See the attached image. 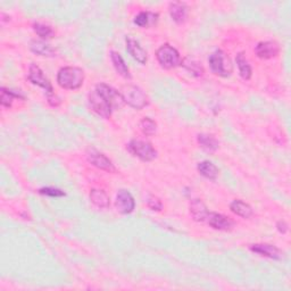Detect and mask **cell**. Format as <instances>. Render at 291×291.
<instances>
[{"instance_id": "cell-3", "label": "cell", "mask_w": 291, "mask_h": 291, "mask_svg": "<svg viewBox=\"0 0 291 291\" xmlns=\"http://www.w3.org/2000/svg\"><path fill=\"white\" fill-rule=\"evenodd\" d=\"M121 95L123 97L125 104H128L129 106L136 109H141L148 105V97H147L142 89L137 86L124 87L122 89Z\"/></svg>"}, {"instance_id": "cell-25", "label": "cell", "mask_w": 291, "mask_h": 291, "mask_svg": "<svg viewBox=\"0 0 291 291\" xmlns=\"http://www.w3.org/2000/svg\"><path fill=\"white\" fill-rule=\"evenodd\" d=\"M181 64H182L189 72H191L195 77H201V75L204 74V69H202L201 64L193 60V58L187 57L183 62H181Z\"/></svg>"}, {"instance_id": "cell-13", "label": "cell", "mask_w": 291, "mask_h": 291, "mask_svg": "<svg viewBox=\"0 0 291 291\" xmlns=\"http://www.w3.org/2000/svg\"><path fill=\"white\" fill-rule=\"evenodd\" d=\"M208 224L216 230H230L233 226V221L230 217H226L222 214L209 213L207 216Z\"/></svg>"}, {"instance_id": "cell-10", "label": "cell", "mask_w": 291, "mask_h": 291, "mask_svg": "<svg viewBox=\"0 0 291 291\" xmlns=\"http://www.w3.org/2000/svg\"><path fill=\"white\" fill-rule=\"evenodd\" d=\"M255 52L261 60H269V58L277 56L280 47L275 41H263L256 46Z\"/></svg>"}, {"instance_id": "cell-21", "label": "cell", "mask_w": 291, "mask_h": 291, "mask_svg": "<svg viewBox=\"0 0 291 291\" xmlns=\"http://www.w3.org/2000/svg\"><path fill=\"white\" fill-rule=\"evenodd\" d=\"M90 200L99 208H107L111 204L107 193L103 190H96V189L90 192Z\"/></svg>"}, {"instance_id": "cell-6", "label": "cell", "mask_w": 291, "mask_h": 291, "mask_svg": "<svg viewBox=\"0 0 291 291\" xmlns=\"http://www.w3.org/2000/svg\"><path fill=\"white\" fill-rule=\"evenodd\" d=\"M96 90L107 100V103L109 104V106L112 107L113 111L121 108L124 105L123 97H122L120 92L116 91L115 89H113L112 87L107 86V84H105V83L97 84Z\"/></svg>"}, {"instance_id": "cell-9", "label": "cell", "mask_w": 291, "mask_h": 291, "mask_svg": "<svg viewBox=\"0 0 291 291\" xmlns=\"http://www.w3.org/2000/svg\"><path fill=\"white\" fill-rule=\"evenodd\" d=\"M136 207L132 195L126 190H120L116 197V208L121 214H130Z\"/></svg>"}, {"instance_id": "cell-14", "label": "cell", "mask_w": 291, "mask_h": 291, "mask_svg": "<svg viewBox=\"0 0 291 291\" xmlns=\"http://www.w3.org/2000/svg\"><path fill=\"white\" fill-rule=\"evenodd\" d=\"M250 249L257 252L261 256L268 257V258H273V259H281L282 257V252L276 248L275 246H272V244H267V243H260V244H252L250 247Z\"/></svg>"}, {"instance_id": "cell-4", "label": "cell", "mask_w": 291, "mask_h": 291, "mask_svg": "<svg viewBox=\"0 0 291 291\" xmlns=\"http://www.w3.org/2000/svg\"><path fill=\"white\" fill-rule=\"evenodd\" d=\"M156 57L162 67L166 70L175 69L181 64V57L178 50L170 45H164L156 53Z\"/></svg>"}, {"instance_id": "cell-17", "label": "cell", "mask_w": 291, "mask_h": 291, "mask_svg": "<svg viewBox=\"0 0 291 291\" xmlns=\"http://www.w3.org/2000/svg\"><path fill=\"white\" fill-rule=\"evenodd\" d=\"M30 48L33 53L37 55H40V56H45V57L56 56V50H55L52 46H49L44 41H40V40L31 41Z\"/></svg>"}, {"instance_id": "cell-31", "label": "cell", "mask_w": 291, "mask_h": 291, "mask_svg": "<svg viewBox=\"0 0 291 291\" xmlns=\"http://www.w3.org/2000/svg\"><path fill=\"white\" fill-rule=\"evenodd\" d=\"M276 227H277V230H279V232H281V233H285V232L288 231V225H286V223L283 221L277 222Z\"/></svg>"}, {"instance_id": "cell-18", "label": "cell", "mask_w": 291, "mask_h": 291, "mask_svg": "<svg viewBox=\"0 0 291 291\" xmlns=\"http://www.w3.org/2000/svg\"><path fill=\"white\" fill-rule=\"evenodd\" d=\"M111 58H112L113 65H114V67H115L117 73H119L121 77H123L125 79H130L131 74H130L129 67L126 66L125 62L123 61V58L121 57V55L116 52H112Z\"/></svg>"}, {"instance_id": "cell-30", "label": "cell", "mask_w": 291, "mask_h": 291, "mask_svg": "<svg viewBox=\"0 0 291 291\" xmlns=\"http://www.w3.org/2000/svg\"><path fill=\"white\" fill-rule=\"evenodd\" d=\"M147 205H148V207L153 210H161L163 208V204L162 201L158 199L157 197L155 196H149L148 197V200H147Z\"/></svg>"}, {"instance_id": "cell-19", "label": "cell", "mask_w": 291, "mask_h": 291, "mask_svg": "<svg viewBox=\"0 0 291 291\" xmlns=\"http://www.w3.org/2000/svg\"><path fill=\"white\" fill-rule=\"evenodd\" d=\"M230 208L234 214H237L238 216H241L243 218H249L252 215V209L250 206L246 204V202H243L242 200H233L231 202Z\"/></svg>"}, {"instance_id": "cell-5", "label": "cell", "mask_w": 291, "mask_h": 291, "mask_svg": "<svg viewBox=\"0 0 291 291\" xmlns=\"http://www.w3.org/2000/svg\"><path fill=\"white\" fill-rule=\"evenodd\" d=\"M128 148L131 154L137 156L143 162H150L156 158L157 153L153 148V146L149 142L142 141V140H132L130 141Z\"/></svg>"}, {"instance_id": "cell-26", "label": "cell", "mask_w": 291, "mask_h": 291, "mask_svg": "<svg viewBox=\"0 0 291 291\" xmlns=\"http://www.w3.org/2000/svg\"><path fill=\"white\" fill-rule=\"evenodd\" d=\"M33 30H35L37 35L41 37L42 39H48V38H52L54 36L53 29L50 28L49 25L42 23H36L33 25Z\"/></svg>"}, {"instance_id": "cell-27", "label": "cell", "mask_w": 291, "mask_h": 291, "mask_svg": "<svg viewBox=\"0 0 291 291\" xmlns=\"http://www.w3.org/2000/svg\"><path fill=\"white\" fill-rule=\"evenodd\" d=\"M20 97H22V96H20L19 94H15L14 91L7 90V89H5V88H3L2 89V105L5 107H11L13 100H14L15 98H20Z\"/></svg>"}, {"instance_id": "cell-8", "label": "cell", "mask_w": 291, "mask_h": 291, "mask_svg": "<svg viewBox=\"0 0 291 291\" xmlns=\"http://www.w3.org/2000/svg\"><path fill=\"white\" fill-rule=\"evenodd\" d=\"M29 81L32 82L36 86H39L41 88L47 91V96L54 95V89L52 83H50L49 80L45 77L44 72L41 71V69L36 64H31L30 70H29Z\"/></svg>"}, {"instance_id": "cell-15", "label": "cell", "mask_w": 291, "mask_h": 291, "mask_svg": "<svg viewBox=\"0 0 291 291\" xmlns=\"http://www.w3.org/2000/svg\"><path fill=\"white\" fill-rule=\"evenodd\" d=\"M190 212L193 220L197 222H204L207 220L209 212L204 202L199 199H193L190 204Z\"/></svg>"}, {"instance_id": "cell-16", "label": "cell", "mask_w": 291, "mask_h": 291, "mask_svg": "<svg viewBox=\"0 0 291 291\" xmlns=\"http://www.w3.org/2000/svg\"><path fill=\"white\" fill-rule=\"evenodd\" d=\"M170 14L176 23H183L188 16V7L183 3H173L170 5Z\"/></svg>"}, {"instance_id": "cell-24", "label": "cell", "mask_w": 291, "mask_h": 291, "mask_svg": "<svg viewBox=\"0 0 291 291\" xmlns=\"http://www.w3.org/2000/svg\"><path fill=\"white\" fill-rule=\"evenodd\" d=\"M198 142H199V145L202 148L207 151H210V153H213V151L218 148L217 140L213 136H209V134L204 133L199 134V136H198Z\"/></svg>"}, {"instance_id": "cell-29", "label": "cell", "mask_w": 291, "mask_h": 291, "mask_svg": "<svg viewBox=\"0 0 291 291\" xmlns=\"http://www.w3.org/2000/svg\"><path fill=\"white\" fill-rule=\"evenodd\" d=\"M39 192L41 195H46V196H50V197H63L65 196V192L60 190V189L57 188H52V187H48V188H42L39 190Z\"/></svg>"}, {"instance_id": "cell-7", "label": "cell", "mask_w": 291, "mask_h": 291, "mask_svg": "<svg viewBox=\"0 0 291 291\" xmlns=\"http://www.w3.org/2000/svg\"><path fill=\"white\" fill-rule=\"evenodd\" d=\"M89 104L92 111L96 112L98 115L105 117V119H108V117L112 115L113 113L112 107L109 106L107 100L105 99L96 89L94 92H91L89 96Z\"/></svg>"}, {"instance_id": "cell-20", "label": "cell", "mask_w": 291, "mask_h": 291, "mask_svg": "<svg viewBox=\"0 0 291 291\" xmlns=\"http://www.w3.org/2000/svg\"><path fill=\"white\" fill-rule=\"evenodd\" d=\"M198 172H199L202 176H205L206 179L209 180H215L218 175L217 167L215 166L213 163H210L208 161H204L198 164Z\"/></svg>"}, {"instance_id": "cell-2", "label": "cell", "mask_w": 291, "mask_h": 291, "mask_svg": "<svg viewBox=\"0 0 291 291\" xmlns=\"http://www.w3.org/2000/svg\"><path fill=\"white\" fill-rule=\"evenodd\" d=\"M209 67L214 74L218 75L222 78L230 77L232 71H233V66L230 57L227 55L222 52V50H216L208 58Z\"/></svg>"}, {"instance_id": "cell-22", "label": "cell", "mask_w": 291, "mask_h": 291, "mask_svg": "<svg viewBox=\"0 0 291 291\" xmlns=\"http://www.w3.org/2000/svg\"><path fill=\"white\" fill-rule=\"evenodd\" d=\"M158 15L150 12H141L134 18V23L140 28H146L154 24L157 21Z\"/></svg>"}, {"instance_id": "cell-12", "label": "cell", "mask_w": 291, "mask_h": 291, "mask_svg": "<svg viewBox=\"0 0 291 291\" xmlns=\"http://www.w3.org/2000/svg\"><path fill=\"white\" fill-rule=\"evenodd\" d=\"M88 159H89V162L92 164V165L100 168V170L108 171V172L115 171L112 162L109 161L106 156L99 153V151L91 149L89 153H88Z\"/></svg>"}, {"instance_id": "cell-1", "label": "cell", "mask_w": 291, "mask_h": 291, "mask_svg": "<svg viewBox=\"0 0 291 291\" xmlns=\"http://www.w3.org/2000/svg\"><path fill=\"white\" fill-rule=\"evenodd\" d=\"M84 81V72L79 67L67 66L63 67L57 74V82L63 89L75 90L79 89Z\"/></svg>"}, {"instance_id": "cell-28", "label": "cell", "mask_w": 291, "mask_h": 291, "mask_svg": "<svg viewBox=\"0 0 291 291\" xmlns=\"http://www.w3.org/2000/svg\"><path fill=\"white\" fill-rule=\"evenodd\" d=\"M140 128L146 136H153L156 132V123L153 120L148 119V117H145V119L140 122Z\"/></svg>"}, {"instance_id": "cell-23", "label": "cell", "mask_w": 291, "mask_h": 291, "mask_svg": "<svg viewBox=\"0 0 291 291\" xmlns=\"http://www.w3.org/2000/svg\"><path fill=\"white\" fill-rule=\"evenodd\" d=\"M235 62H237V65L239 67V73L240 77L243 80H249L251 78V67L248 64V62L244 57L243 53H239L237 55V58H235Z\"/></svg>"}, {"instance_id": "cell-11", "label": "cell", "mask_w": 291, "mask_h": 291, "mask_svg": "<svg viewBox=\"0 0 291 291\" xmlns=\"http://www.w3.org/2000/svg\"><path fill=\"white\" fill-rule=\"evenodd\" d=\"M125 41H126V49H128V52L130 53L131 56H132L138 63H140V64H146L148 57H147L146 50L143 49L140 45H139V42L131 37H126Z\"/></svg>"}]
</instances>
